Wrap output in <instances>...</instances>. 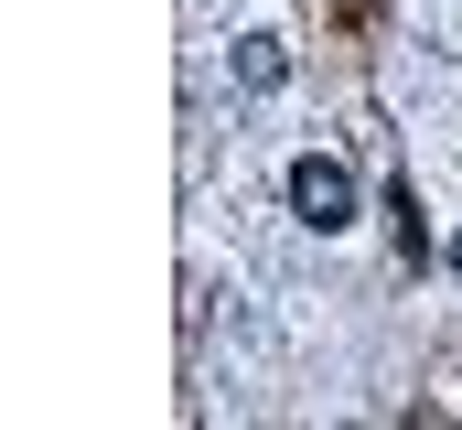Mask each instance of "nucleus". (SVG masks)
I'll use <instances>...</instances> for the list:
<instances>
[{
  "label": "nucleus",
  "instance_id": "obj_2",
  "mask_svg": "<svg viewBox=\"0 0 462 430\" xmlns=\"http://www.w3.org/2000/svg\"><path fill=\"white\" fill-rule=\"evenodd\" d=\"M226 76L247 87V98L291 87V43H280V33H236V43H226Z\"/></svg>",
  "mask_w": 462,
  "mask_h": 430
},
{
  "label": "nucleus",
  "instance_id": "obj_1",
  "mask_svg": "<svg viewBox=\"0 0 462 430\" xmlns=\"http://www.w3.org/2000/svg\"><path fill=\"white\" fill-rule=\"evenodd\" d=\"M291 215H301L312 237H345L355 226V173L323 162V151H301V162H291Z\"/></svg>",
  "mask_w": 462,
  "mask_h": 430
},
{
  "label": "nucleus",
  "instance_id": "obj_3",
  "mask_svg": "<svg viewBox=\"0 0 462 430\" xmlns=\"http://www.w3.org/2000/svg\"><path fill=\"white\" fill-rule=\"evenodd\" d=\"M452 269H462V237H452Z\"/></svg>",
  "mask_w": 462,
  "mask_h": 430
}]
</instances>
